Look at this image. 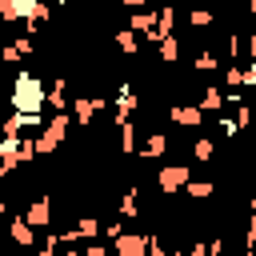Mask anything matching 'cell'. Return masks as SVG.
Listing matches in <instances>:
<instances>
[{"label":"cell","mask_w":256,"mask_h":256,"mask_svg":"<svg viewBox=\"0 0 256 256\" xmlns=\"http://www.w3.org/2000/svg\"><path fill=\"white\" fill-rule=\"evenodd\" d=\"M0 56H4V64H16V60H20V48H16V44H8Z\"/></svg>","instance_id":"cell-25"},{"label":"cell","mask_w":256,"mask_h":256,"mask_svg":"<svg viewBox=\"0 0 256 256\" xmlns=\"http://www.w3.org/2000/svg\"><path fill=\"white\" fill-rule=\"evenodd\" d=\"M248 12H256V0H248Z\"/></svg>","instance_id":"cell-31"},{"label":"cell","mask_w":256,"mask_h":256,"mask_svg":"<svg viewBox=\"0 0 256 256\" xmlns=\"http://www.w3.org/2000/svg\"><path fill=\"white\" fill-rule=\"evenodd\" d=\"M188 180H192V168H188V164H164V168L156 172V188H160L164 196L184 192V188H188Z\"/></svg>","instance_id":"cell-2"},{"label":"cell","mask_w":256,"mask_h":256,"mask_svg":"<svg viewBox=\"0 0 256 256\" xmlns=\"http://www.w3.org/2000/svg\"><path fill=\"white\" fill-rule=\"evenodd\" d=\"M32 224H28V216H12V240L20 244V248H32Z\"/></svg>","instance_id":"cell-11"},{"label":"cell","mask_w":256,"mask_h":256,"mask_svg":"<svg viewBox=\"0 0 256 256\" xmlns=\"http://www.w3.org/2000/svg\"><path fill=\"white\" fill-rule=\"evenodd\" d=\"M248 208H252V212H256V196H252V204H248Z\"/></svg>","instance_id":"cell-32"},{"label":"cell","mask_w":256,"mask_h":256,"mask_svg":"<svg viewBox=\"0 0 256 256\" xmlns=\"http://www.w3.org/2000/svg\"><path fill=\"white\" fill-rule=\"evenodd\" d=\"M116 48H120V52H128V56H136V48H140L136 32H132V28H120V32H116Z\"/></svg>","instance_id":"cell-16"},{"label":"cell","mask_w":256,"mask_h":256,"mask_svg":"<svg viewBox=\"0 0 256 256\" xmlns=\"http://www.w3.org/2000/svg\"><path fill=\"white\" fill-rule=\"evenodd\" d=\"M212 20H216L212 8H192V12H188V24H192V28H208Z\"/></svg>","instance_id":"cell-20"},{"label":"cell","mask_w":256,"mask_h":256,"mask_svg":"<svg viewBox=\"0 0 256 256\" xmlns=\"http://www.w3.org/2000/svg\"><path fill=\"white\" fill-rule=\"evenodd\" d=\"M244 80H248V84H256V60H248V68H244Z\"/></svg>","instance_id":"cell-28"},{"label":"cell","mask_w":256,"mask_h":256,"mask_svg":"<svg viewBox=\"0 0 256 256\" xmlns=\"http://www.w3.org/2000/svg\"><path fill=\"white\" fill-rule=\"evenodd\" d=\"M44 104H48L44 80L32 76V72H16V80H12V108L16 112H44Z\"/></svg>","instance_id":"cell-1"},{"label":"cell","mask_w":256,"mask_h":256,"mask_svg":"<svg viewBox=\"0 0 256 256\" xmlns=\"http://www.w3.org/2000/svg\"><path fill=\"white\" fill-rule=\"evenodd\" d=\"M164 152H168V136H164L160 128H152V132L144 136V144L136 148V156H140V160H156V156H164Z\"/></svg>","instance_id":"cell-6"},{"label":"cell","mask_w":256,"mask_h":256,"mask_svg":"<svg viewBox=\"0 0 256 256\" xmlns=\"http://www.w3.org/2000/svg\"><path fill=\"white\" fill-rule=\"evenodd\" d=\"M116 128H120V152H124V156H136V148H140V144H136V124L124 120V124H116Z\"/></svg>","instance_id":"cell-12"},{"label":"cell","mask_w":256,"mask_h":256,"mask_svg":"<svg viewBox=\"0 0 256 256\" xmlns=\"http://www.w3.org/2000/svg\"><path fill=\"white\" fill-rule=\"evenodd\" d=\"M136 212H140V200H136V188H128V192L120 196V216H128V220H132Z\"/></svg>","instance_id":"cell-18"},{"label":"cell","mask_w":256,"mask_h":256,"mask_svg":"<svg viewBox=\"0 0 256 256\" xmlns=\"http://www.w3.org/2000/svg\"><path fill=\"white\" fill-rule=\"evenodd\" d=\"M224 100H228V96H224V92H220L216 84H208V88L200 92V108H204V112H216V108H220Z\"/></svg>","instance_id":"cell-15"},{"label":"cell","mask_w":256,"mask_h":256,"mask_svg":"<svg viewBox=\"0 0 256 256\" xmlns=\"http://www.w3.org/2000/svg\"><path fill=\"white\" fill-rule=\"evenodd\" d=\"M220 132H224V136H236V132H240V124H236V116H232V120H224V116H220Z\"/></svg>","instance_id":"cell-24"},{"label":"cell","mask_w":256,"mask_h":256,"mask_svg":"<svg viewBox=\"0 0 256 256\" xmlns=\"http://www.w3.org/2000/svg\"><path fill=\"white\" fill-rule=\"evenodd\" d=\"M64 104H68V88H64V76H60V80H52V88H48V108L64 112Z\"/></svg>","instance_id":"cell-14"},{"label":"cell","mask_w":256,"mask_h":256,"mask_svg":"<svg viewBox=\"0 0 256 256\" xmlns=\"http://www.w3.org/2000/svg\"><path fill=\"white\" fill-rule=\"evenodd\" d=\"M60 248H64V240H60V232H48V236H44V244H40V252H36V256H60Z\"/></svg>","instance_id":"cell-19"},{"label":"cell","mask_w":256,"mask_h":256,"mask_svg":"<svg viewBox=\"0 0 256 256\" xmlns=\"http://www.w3.org/2000/svg\"><path fill=\"white\" fill-rule=\"evenodd\" d=\"M248 56H252V60H256V32H252V36H248Z\"/></svg>","instance_id":"cell-30"},{"label":"cell","mask_w":256,"mask_h":256,"mask_svg":"<svg viewBox=\"0 0 256 256\" xmlns=\"http://www.w3.org/2000/svg\"><path fill=\"white\" fill-rule=\"evenodd\" d=\"M76 232H80V240H96V232H100V224H96L92 216H84V220H76Z\"/></svg>","instance_id":"cell-21"},{"label":"cell","mask_w":256,"mask_h":256,"mask_svg":"<svg viewBox=\"0 0 256 256\" xmlns=\"http://www.w3.org/2000/svg\"><path fill=\"white\" fill-rule=\"evenodd\" d=\"M184 192H188L192 200H208L216 188H212V180H188V188H184Z\"/></svg>","instance_id":"cell-17"},{"label":"cell","mask_w":256,"mask_h":256,"mask_svg":"<svg viewBox=\"0 0 256 256\" xmlns=\"http://www.w3.org/2000/svg\"><path fill=\"white\" fill-rule=\"evenodd\" d=\"M60 4H64V0H60Z\"/></svg>","instance_id":"cell-34"},{"label":"cell","mask_w":256,"mask_h":256,"mask_svg":"<svg viewBox=\"0 0 256 256\" xmlns=\"http://www.w3.org/2000/svg\"><path fill=\"white\" fill-rule=\"evenodd\" d=\"M156 56H160V64H176V60H180V36H176V32L164 36V40L156 44Z\"/></svg>","instance_id":"cell-9"},{"label":"cell","mask_w":256,"mask_h":256,"mask_svg":"<svg viewBox=\"0 0 256 256\" xmlns=\"http://www.w3.org/2000/svg\"><path fill=\"white\" fill-rule=\"evenodd\" d=\"M120 232H124V224H104V236H108V240H116Z\"/></svg>","instance_id":"cell-26"},{"label":"cell","mask_w":256,"mask_h":256,"mask_svg":"<svg viewBox=\"0 0 256 256\" xmlns=\"http://www.w3.org/2000/svg\"><path fill=\"white\" fill-rule=\"evenodd\" d=\"M172 124H180V128H200L204 124V108L200 104H172Z\"/></svg>","instance_id":"cell-5"},{"label":"cell","mask_w":256,"mask_h":256,"mask_svg":"<svg viewBox=\"0 0 256 256\" xmlns=\"http://www.w3.org/2000/svg\"><path fill=\"white\" fill-rule=\"evenodd\" d=\"M24 216H28L32 228H52V200H48V196H36Z\"/></svg>","instance_id":"cell-7"},{"label":"cell","mask_w":256,"mask_h":256,"mask_svg":"<svg viewBox=\"0 0 256 256\" xmlns=\"http://www.w3.org/2000/svg\"><path fill=\"white\" fill-rule=\"evenodd\" d=\"M172 256H192V252H172Z\"/></svg>","instance_id":"cell-33"},{"label":"cell","mask_w":256,"mask_h":256,"mask_svg":"<svg viewBox=\"0 0 256 256\" xmlns=\"http://www.w3.org/2000/svg\"><path fill=\"white\" fill-rule=\"evenodd\" d=\"M120 4H124V8H128V12H136V8H148V4H152V0H120Z\"/></svg>","instance_id":"cell-27"},{"label":"cell","mask_w":256,"mask_h":256,"mask_svg":"<svg viewBox=\"0 0 256 256\" xmlns=\"http://www.w3.org/2000/svg\"><path fill=\"white\" fill-rule=\"evenodd\" d=\"M224 84H228V92H240V88H248V80H244V68H240V64H224Z\"/></svg>","instance_id":"cell-13"},{"label":"cell","mask_w":256,"mask_h":256,"mask_svg":"<svg viewBox=\"0 0 256 256\" xmlns=\"http://www.w3.org/2000/svg\"><path fill=\"white\" fill-rule=\"evenodd\" d=\"M192 68H196V72H216L220 64H216V56H212V52H200V56L192 60Z\"/></svg>","instance_id":"cell-22"},{"label":"cell","mask_w":256,"mask_h":256,"mask_svg":"<svg viewBox=\"0 0 256 256\" xmlns=\"http://www.w3.org/2000/svg\"><path fill=\"white\" fill-rule=\"evenodd\" d=\"M96 112H104V96H72V120H76V128H92Z\"/></svg>","instance_id":"cell-4"},{"label":"cell","mask_w":256,"mask_h":256,"mask_svg":"<svg viewBox=\"0 0 256 256\" xmlns=\"http://www.w3.org/2000/svg\"><path fill=\"white\" fill-rule=\"evenodd\" d=\"M236 124H240V128L252 124V108H248V104H236Z\"/></svg>","instance_id":"cell-23"},{"label":"cell","mask_w":256,"mask_h":256,"mask_svg":"<svg viewBox=\"0 0 256 256\" xmlns=\"http://www.w3.org/2000/svg\"><path fill=\"white\" fill-rule=\"evenodd\" d=\"M60 256H84V248H76V244H72V248H60Z\"/></svg>","instance_id":"cell-29"},{"label":"cell","mask_w":256,"mask_h":256,"mask_svg":"<svg viewBox=\"0 0 256 256\" xmlns=\"http://www.w3.org/2000/svg\"><path fill=\"white\" fill-rule=\"evenodd\" d=\"M212 156H216V140H212V136H196V140H192V160H196V164H208Z\"/></svg>","instance_id":"cell-10"},{"label":"cell","mask_w":256,"mask_h":256,"mask_svg":"<svg viewBox=\"0 0 256 256\" xmlns=\"http://www.w3.org/2000/svg\"><path fill=\"white\" fill-rule=\"evenodd\" d=\"M156 20H160V8H156V12H152V8H136V12L128 16V28L148 36V32H156Z\"/></svg>","instance_id":"cell-8"},{"label":"cell","mask_w":256,"mask_h":256,"mask_svg":"<svg viewBox=\"0 0 256 256\" xmlns=\"http://www.w3.org/2000/svg\"><path fill=\"white\" fill-rule=\"evenodd\" d=\"M116 256H152V236L148 232H120L112 240Z\"/></svg>","instance_id":"cell-3"}]
</instances>
